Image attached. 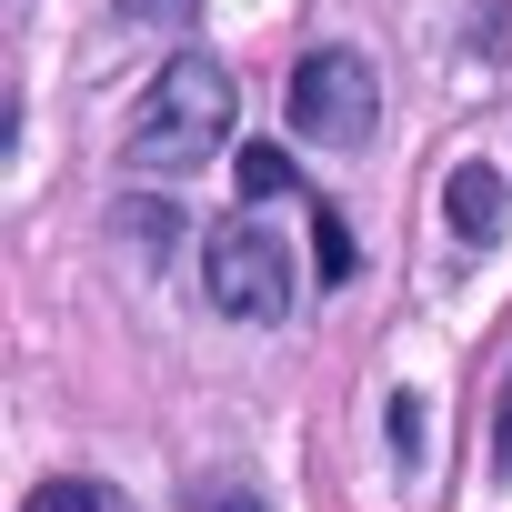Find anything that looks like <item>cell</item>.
Segmentation results:
<instances>
[{
    "label": "cell",
    "mask_w": 512,
    "mask_h": 512,
    "mask_svg": "<svg viewBox=\"0 0 512 512\" xmlns=\"http://www.w3.org/2000/svg\"><path fill=\"white\" fill-rule=\"evenodd\" d=\"M392 452L422 462V392H392Z\"/></svg>",
    "instance_id": "obj_10"
},
{
    "label": "cell",
    "mask_w": 512,
    "mask_h": 512,
    "mask_svg": "<svg viewBox=\"0 0 512 512\" xmlns=\"http://www.w3.org/2000/svg\"><path fill=\"white\" fill-rule=\"evenodd\" d=\"M221 141H231V81H221V61L191 51V61H171V71L141 91L121 161H131L141 181H181V171L221 161Z\"/></svg>",
    "instance_id": "obj_1"
},
{
    "label": "cell",
    "mask_w": 512,
    "mask_h": 512,
    "mask_svg": "<svg viewBox=\"0 0 512 512\" xmlns=\"http://www.w3.org/2000/svg\"><path fill=\"white\" fill-rule=\"evenodd\" d=\"M191 11H201V0H121L131 31H191Z\"/></svg>",
    "instance_id": "obj_8"
},
{
    "label": "cell",
    "mask_w": 512,
    "mask_h": 512,
    "mask_svg": "<svg viewBox=\"0 0 512 512\" xmlns=\"http://www.w3.org/2000/svg\"><path fill=\"white\" fill-rule=\"evenodd\" d=\"M121 221H131L151 251H171V241H181V211H171V201H161V211H121Z\"/></svg>",
    "instance_id": "obj_11"
},
{
    "label": "cell",
    "mask_w": 512,
    "mask_h": 512,
    "mask_svg": "<svg viewBox=\"0 0 512 512\" xmlns=\"http://www.w3.org/2000/svg\"><path fill=\"white\" fill-rule=\"evenodd\" d=\"M201 272H211V302H221L231 322H282V312H292V262H282V241H272L262 221H241V211L211 231Z\"/></svg>",
    "instance_id": "obj_3"
},
{
    "label": "cell",
    "mask_w": 512,
    "mask_h": 512,
    "mask_svg": "<svg viewBox=\"0 0 512 512\" xmlns=\"http://www.w3.org/2000/svg\"><path fill=\"white\" fill-rule=\"evenodd\" d=\"M241 201H282V191H302V171H292V151H272V141H241Z\"/></svg>",
    "instance_id": "obj_5"
},
{
    "label": "cell",
    "mask_w": 512,
    "mask_h": 512,
    "mask_svg": "<svg viewBox=\"0 0 512 512\" xmlns=\"http://www.w3.org/2000/svg\"><path fill=\"white\" fill-rule=\"evenodd\" d=\"M181 512H262V492H241V482H191Z\"/></svg>",
    "instance_id": "obj_9"
},
{
    "label": "cell",
    "mask_w": 512,
    "mask_h": 512,
    "mask_svg": "<svg viewBox=\"0 0 512 512\" xmlns=\"http://www.w3.org/2000/svg\"><path fill=\"white\" fill-rule=\"evenodd\" d=\"M312 262H322V282H352V231H342V211H322V201H312Z\"/></svg>",
    "instance_id": "obj_7"
},
{
    "label": "cell",
    "mask_w": 512,
    "mask_h": 512,
    "mask_svg": "<svg viewBox=\"0 0 512 512\" xmlns=\"http://www.w3.org/2000/svg\"><path fill=\"white\" fill-rule=\"evenodd\" d=\"M492 472L512 482V382H502V412H492Z\"/></svg>",
    "instance_id": "obj_12"
},
{
    "label": "cell",
    "mask_w": 512,
    "mask_h": 512,
    "mask_svg": "<svg viewBox=\"0 0 512 512\" xmlns=\"http://www.w3.org/2000/svg\"><path fill=\"white\" fill-rule=\"evenodd\" d=\"M282 111H292V131H302V141H322V151H362V141H372V121H382V81H372V61H362V51H312V61L292 71Z\"/></svg>",
    "instance_id": "obj_2"
},
{
    "label": "cell",
    "mask_w": 512,
    "mask_h": 512,
    "mask_svg": "<svg viewBox=\"0 0 512 512\" xmlns=\"http://www.w3.org/2000/svg\"><path fill=\"white\" fill-rule=\"evenodd\" d=\"M21 512H121V502H111V482H91V472H61V482H41Z\"/></svg>",
    "instance_id": "obj_6"
},
{
    "label": "cell",
    "mask_w": 512,
    "mask_h": 512,
    "mask_svg": "<svg viewBox=\"0 0 512 512\" xmlns=\"http://www.w3.org/2000/svg\"><path fill=\"white\" fill-rule=\"evenodd\" d=\"M502 211H512V181H502L492 161H462V171H452V231H462V241H482Z\"/></svg>",
    "instance_id": "obj_4"
}]
</instances>
